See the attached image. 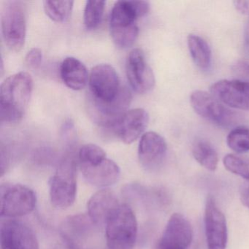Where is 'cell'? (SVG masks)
<instances>
[{
    "mask_svg": "<svg viewBox=\"0 0 249 249\" xmlns=\"http://www.w3.org/2000/svg\"><path fill=\"white\" fill-rule=\"evenodd\" d=\"M33 91V78L27 72L14 74L2 82L0 87V117L2 123H17L22 119Z\"/></svg>",
    "mask_w": 249,
    "mask_h": 249,
    "instance_id": "obj_1",
    "label": "cell"
},
{
    "mask_svg": "<svg viewBox=\"0 0 249 249\" xmlns=\"http://www.w3.org/2000/svg\"><path fill=\"white\" fill-rule=\"evenodd\" d=\"M149 2L146 1H118L110 18V36L121 49L133 46L139 33L137 21L148 14Z\"/></svg>",
    "mask_w": 249,
    "mask_h": 249,
    "instance_id": "obj_2",
    "label": "cell"
},
{
    "mask_svg": "<svg viewBox=\"0 0 249 249\" xmlns=\"http://www.w3.org/2000/svg\"><path fill=\"white\" fill-rule=\"evenodd\" d=\"M78 161L86 180L94 186H112L120 178L118 164L107 158L104 150L95 144L83 145L78 152Z\"/></svg>",
    "mask_w": 249,
    "mask_h": 249,
    "instance_id": "obj_3",
    "label": "cell"
},
{
    "mask_svg": "<svg viewBox=\"0 0 249 249\" xmlns=\"http://www.w3.org/2000/svg\"><path fill=\"white\" fill-rule=\"evenodd\" d=\"M109 249H133L138 236L136 217L130 207L120 205L106 224Z\"/></svg>",
    "mask_w": 249,
    "mask_h": 249,
    "instance_id": "obj_4",
    "label": "cell"
},
{
    "mask_svg": "<svg viewBox=\"0 0 249 249\" xmlns=\"http://www.w3.org/2000/svg\"><path fill=\"white\" fill-rule=\"evenodd\" d=\"M50 197L52 204L59 208L71 206L77 194V161L73 153H68L51 178Z\"/></svg>",
    "mask_w": 249,
    "mask_h": 249,
    "instance_id": "obj_5",
    "label": "cell"
},
{
    "mask_svg": "<svg viewBox=\"0 0 249 249\" xmlns=\"http://www.w3.org/2000/svg\"><path fill=\"white\" fill-rule=\"evenodd\" d=\"M190 103L199 116L221 127H237L243 121L241 115L230 110L206 91L196 90L192 92Z\"/></svg>",
    "mask_w": 249,
    "mask_h": 249,
    "instance_id": "obj_6",
    "label": "cell"
},
{
    "mask_svg": "<svg viewBox=\"0 0 249 249\" xmlns=\"http://www.w3.org/2000/svg\"><path fill=\"white\" fill-rule=\"evenodd\" d=\"M1 27L5 44L11 50L19 52L25 43L27 21L22 2L6 1L1 13Z\"/></svg>",
    "mask_w": 249,
    "mask_h": 249,
    "instance_id": "obj_7",
    "label": "cell"
},
{
    "mask_svg": "<svg viewBox=\"0 0 249 249\" xmlns=\"http://www.w3.org/2000/svg\"><path fill=\"white\" fill-rule=\"evenodd\" d=\"M1 216L16 218L34 211L37 196L34 191L18 183H3L0 187Z\"/></svg>",
    "mask_w": 249,
    "mask_h": 249,
    "instance_id": "obj_8",
    "label": "cell"
},
{
    "mask_svg": "<svg viewBox=\"0 0 249 249\" xmlns=\"http://www.w3.org/2000/svg\"><path fill=\"white\" fill-rule=\"evenodd\" d=\"M132 101V94L126 87H122L119 95L113 101L106 103L91 96L89 102V111L94 122L103 127H114L126 112Z\"/></svg>",
    "mask_w": 249,
    "mask_h": 249,
    "instance_id": "obj_9",
    "label": "cell"
},
{
    "mask_svg": "<svg viewBox=\"0 0 249 249\" xmlns=\"http://www.w3.org/2000/svg\"><path fill=\"white\" fill-rule=\"evenodd\" d=\"M193 227L180 213L170 216L156 249H194Z\"/></svg>",
    "mask_w": 249,
    "mask_h": 249,
    "instance_id": "obj_10",
    "label": "cell"
},
{
    "mask_svg": "<svg viewBox=\"0 0 249 249\" xmlns=\"http://www.w3.org/2000/svg\"><path fill=\"white\" fill-rule=\"evenodd\" d=\"M204 224L208 249H227L228 231L225 215L211 196L205 202Z\"/></svg>",
    "mask_w": 249,
    "mask_h": 249,
    "instance_id": "obj_11",
    "label": "cell"
},
{
    "mask_svg": "<svg viewBox=\"0 0 249 249\" xmlns=\"http://www.w3.org/2000/svg\"><path fill=\"white\" fill-rule=\"evenodd\" d=\"M89 85L92 97L106 103L114 100L122 89L116 70L107 64L97 65L91 70Z\"/></svg>",
    "mask_w": 249,
    "mask_h": 249,
    "instance_id": "obj_12",
    "label": "cell"
},
{
    "mask_svg": "<svg viewBox=\"0 0 249 249\" xmlns=\"http://www.w3.org/2000/svg\"><path fill=\"white\" fill-rule=\"evenodd\" d=\"M126 72L129 84L138 94H145L154 88L155 76L141 49H133L128 55Z\"/></svg>",
    "mask_w": 249,
    "mask_h": 249,
    "instance_id": "obj_13",
    "label": "cell"
},
{
    "mask_svg": "<svg viewBox=\"0 0 249 249\" xmlns=\"http://www.w3.org/2000/svg\"><path fill=\"white\" fill-rule=\"evenodd\" d=\"M211 94L221 103L239 110H249V83L223 80L213 84Z\"/></svg>",
    "mask_w": 249,
    "mask_h": 249,
    "instance_id": "obj_14",
    "label": "cell"
},
{
    "mask_svg": "<svg viewBox=\"0 0 249 249\" xmlns=\"http://www.w3.org/2000/svg\"><path fill=\"white\" fill-rule=\"evenodd\" d=\"M0 240L2 249H39L34 231L27 224L17 220L2 223Z\"/></svg>",
    "mask_w": 249,
    "mask_h": 249,
    "instance_id": "obj_15",
    "label": "cell"
},
{
    "mask_svg": "<svg viewBox=\"0 0 249 249\" xmlns=\"http://www.w3.org/2000/svg\"><path fill=\"white\" fill-rule=\"evenodd\" d=\"M167 143L157 132H148L141 137L138 147V158L145 170H158L167 155Z\"/></svg>",
    "mask_w": 249,
    "mask_h": 249,
    "instance_id": "obj_16",
    "label": "cell"
},
{
    "mask_svg": "<svg viewBox=\"0 0 249 249\" xmlns=\"http://www.w3.org/2000/svg\"><path fill=\"white\" fill-rule=\"evenodd\" d=\"M94 225L89 215L78 214L68 217L61 227L65 246L72 249H81L92 234Z\"/></svg>",
    "mask_w": 249,
    "mask_h": 249,
    "instance_id": "obj_17",
    "label": "cell"
},
{
    "mask_svg": "<svg viewBox=\"0 0 249 249\" xmlns=\"http://www.w3.org/2000/svg\"><path fill=\"white\" fill-rule=\"evenodd\" d=\"M148 122L149 116L144 109H133L126 111L113 129L122 142L131 144L143 134Z\"/></svg>",
    "mask_w": 249,
    "mask_h": 249,
    "instance_id": "obj_18",
    "label": "cell"
},
{
    "mask_svg": "<svg viewBox=\"0 0 249 249\" xmlns=\"http://www.w3.org/2000/svg\"><path fill=\"white\" fill-rule=\"evenodd\" d=\"M118 198L108 189L96 192L88 202L89 216L95 225H106L107 220L119 208Z\"/></svg>",
    "mask_w": 249,
    "mask_h": 249,
    "instance_id": "obj_19",
    "label": "cell"
},
{
    "mask_svg": "<svg viewBox=\"0 0 249 249\" xmlns=\"http://www.w3.org/2000/svg\"><path fill=\"white\" fill-rule=\"evenodd\" d=\"M60 75L64 84L69 89L79 91L85 88L89 80L85 65L74 57H68L61 64Z\"/></svg>",
    "mask_w": 249,
    "mask_h": 249,
    "instance_id": "obj_20",
    "label": "cell"
},
{
    "mask_svg": "<svg viewBox=\"0 0 249 249\" xmlns=\"http://www.w3.org/2000/svg\"><path fill=\"white\" fill-rule=\"evenodd\" d=\"M188 47L195 65L201 70L206 71L211 66V48L204 39L195 35H189L187 38Z\"/></svg>",
    "mask_w": 249,
    "mask_h": 249,
    "instance_id": "obj_21",
    "label": "cell"
},
{
    "mask_svg": "<svg viewBox=\"0 0 249 249\" xmlns=\"http://www.w3.org/2000/svg\"><path fill=\"white\" fill-rule=\"evenodd\" d=\"M192 154L196 161L210 171H215L218 166V157L214 147L203 140L196 141L192 148Z\"/></svg>",
    "mask_w": 249,
    "mask_h": 249,
    "instance_id": "obj_22",
    "label": "cell"
},
{
    "mask_svg": "<svg viewBox=\"0 0 249 249\" xmlns=\"http://www.w3.org/2000/svg\"><path fill=\"white\" fill-rule=\"evenodd\" d=\"M73 1H49L43 2L45 12L52 21L64 23L69 19L73 8Z\"/></svg>",
    "mask_w": 249,
    "mask_h": 249,
    "instance_id": "obj_23",
    "label": "cell"
},
{
    "mask_svg": "<svg viewBox=\"0 0 249 249\" xmlns=\"http://www.w3.org/2000/svg\"><path fill=\"white\" fill-rule=\"evenodd\" d=\"M106 5L105 1H87L84 15V25L87 30H94L100 25Z\"/></svg>",
    "mask_w": 249,
    "mask_h": 249,
    "instance_id": "obj_24",
    "label": "cell"
},
{
    "mask_svg": "<svg viewBox=\"0 0 249 249\" xmlns=\"http://www.w3.org/2000/svg\"><path fill=\"white\" fill-rule=\"evenodd\" d=\"M227 142L234 152L246 153L249 151V127L239 126L229 133Z\"/></svg>",
    "mask_w": 249,
    "mask_h": 249,
    "instance_id": "obj_25",
    "label": "cell"
},
{
    "mask_svg": "<svg viewBox=\"0 0 249 249\" xmlns=\"http://www.w3.org/2000/svg\"><path fill=\"white\" fill-rule=\"evenodd\" d=\"M223 163L229 172L249 180V159L228 154L224 157Z\"/></svg>",
    "mask_w": 249,
    "mask_h": 249,
    "instance_id": "obj_26",
    "label": "cell"
},
{
    "mask_svg": "<svg viewBox=\"0 0 249 249\" xmlns=\"http://www.w3.org/2000/svg\"><path fill=\"white\" fill-rule=\"evenodd\" d=\"M43 61V53L40 49L35 48L27 53L25 62L29 68L37 69L41 65Z\"/></svg>",
    "mask_w": 249,
    "mask_h": 249,
    "instance_id": "obj_27",
    "label": "cell"
},
{
    "mask_svg": "<svg viewBox=\"0 0 249 249\" xmlns=\"http://www.w3.org/2000/svg\"><path fill=\"white\" fill-rule=\"evenodd\" d=\"M232 71L240 81L249 83V64L244 62H237L233 65Z\"/></svg>",
    "mask_w": 249,
    "mask_h": 249,
    "instance_id": "obj_28",
    "label": "cell"
},
{
    "mask_svg": "<svg viewBox=\"0 0 249 249\" xmlns=\"http://www.w3.org/2000/svg\"><path fill=\"white\" fill-rule=\"evenodd\" d=\"M234 8L243 15H249V1H234Z\"/></svg>",
    "mask_w": 249,
    "mask_h": 249,
    "instance_id": "obj_29",
    "label": "cell"
},
{
    "mask_svg": "<svg viewBox=\"0 0 249 249\" xmlns=\"http://www.w3.org/2000/svg\"><path fill=\"white\" fill-rule=\"evenodd\" d=\"M244 51L246 56L249 57V20L246 24L244 33Z\"/></svg>",
    "mask_w": 249,
    "mask_h": 249,
    "instance_id": "obj_30",
    "label": "cell"
},
{
    "mask_svg": "<svg viewBox=\"0 0 249 249\" xmlns=\"http://www.w3.org/2000/svg\"><path fill=\"white\" fill-rule=\"evenodd\" d=\"M240 200L244 206L249 209V186L245 188L240 194Z\"/></svg>",
    "mask_w": 249,
    "mask_h": 249,
    "instance_id": "obj_31",
    "label": "cell"
},
{
    "mask_svg": "<svg viewBox=\"0 0 249 249\" xmlns=\"http://www.w3.org/2000/svg\"><path fill=\"white\" fill-rule=\"evenodd\" d=\"M64 249H72L71 248L68 247V246H65V248Z\"/></svg>",
    "mask_w": 249,
    "mask_h": 249,
    "instance_id": "obj_32",
    "label": "cell"
}]
</instances>
